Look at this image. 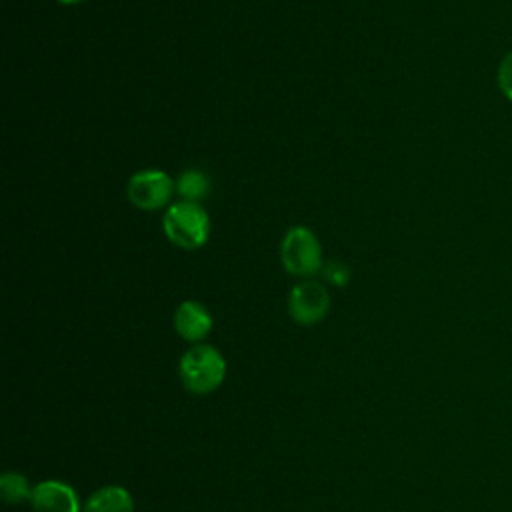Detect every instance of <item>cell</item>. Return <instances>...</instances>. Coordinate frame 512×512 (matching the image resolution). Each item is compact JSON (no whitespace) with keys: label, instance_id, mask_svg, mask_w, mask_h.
<instances>
[{"label":"cell","instance_id":"cell-5","mask_svg":"<svg viewBox=\"0 0 512 512\" xmlns=\"http://www.w3.org/2000/svg\"><path fill=\"white\" fill-rule=\"evenodd\" d=\"M330 308V296L324 284L316 280L298 282L288 296L290 316L304 326H312L320 322Z\"/></svg>","mask_w":512,"mask_h":512},{"label":"cell","instance_id":"cell-1","mask_svg":"<svg viewBox=\"0 0 512 512\" xmlns=\"http://www.w3.org/2000/svg\"><path fill=\"white\" fill-rule=\"evenodd\" d=\"M162 228L174 246L182 250H196L204 246L210 236V218L200 202L180 200L170 204L166 210Z\"/></svg>","mask_w":512,"mask_h":512},{"label":"cell","instance_id":"cell-7","mask_svg":"<svg viewBox=\"0 0 512 512\" xmlns=\"http://www.w3.org/2000/svg\"><path fill=\"white\" fill-rule=\"evenodd\" d=\"M174 328L184 340L198 342L212 330V316L200 302L186 300L176 308Z\"/></svg>","mask_w":512,"mask_h":512},{"label":"cell","instance_id":"cell-2","mask_svg":"<svg viewBox=\"0 0 512 512\" xmlns=\"http://www.w3.org/2000/svg\"><path fill=\"white\" fill-rule=\"evenodd\" d=\"M226 376V360L210 344H196L180 360V378L194 394L214 392Z\"/></svg>","mask_w":512,"mask_h":512},{"label":"cell","instance_id":"cell-12","mask_svg":"<svg viewBox=\"0 0 512 512\" xmlns=\"http://www.w3.org/2000/svg\"><path fill=\"white\" fill-rule=\"evenodd\" d=\"M322 270H324L326 280L336 284V286H344L348 282V278H350V270L342 262H330Z\"/></svg>","mask_w":512,"mask_h":512},{"label":"cell","instance_id":"cell-8","mask_svg":"<svg viewBox=\"0 0 512 512\" xmlns=\"http://www.w3.org/2000/svg\"><path fill=\"white\" fill-rule=\"evenodd\" d=\"M82 512H134V502L128 490L104 486L86 500Z\"/></svg>","mask_w":512,"mask_h":512},{"label":"cell","instance_id":"cell-10","mask_svg":"<svg viewBox=\"0 0 512 512\" xmlns=\"http://www.w3.org/2000/svg\"><path fill=\"white\" fill-rule=\"evenodd\" d=\"M0 490H2V498L10 504H20V502L32 498V488H30L28 480L18 472L2 474Z\"/></svg>","mask_w":512,"mask_h":512},{"label":"cell","instance_id":"cell-13","mask_svg":"<svg viewBox=\"0 0 512 512\" xmlns=\"http://www.w3.org/2000/svg\"><path fill=\"white\" fill-rule=\"evenodd\" d=\"M58 2H62V4H78L82 0H58Z\"/></svg>","mask_w":512,"mask_h":512},{"label":"cell","instance_id":"cell-6","mask_svg":"<svg viewBox=\"0 0 512 512\" xmlns=\"http://www.w3.org/2000/svg\"><path fill=\"white\" fill-rule=\"evenodd\" d=\"M34 512H80V504L72 486L60 480H44L32 488Z\"/></svg>","mask_w":512,"mask_h":512},{"label":"cell","instance_id":"cell-11","mask_svg":"<svg viewBox=\"0 0 512 512\" xmlns=\"http://www.w3.org/2000/svg\"><path fill=\"white\" fill-rule=\"evenodd\" d=\"M498 84L500 90L512 100V52H508L498 68Z\"/></svg>","mask_w":512,"mask_h":512},{"label":"cell","instance_id":"cell-9","mask_svg":"<svg viewBox=\"0 0 512 512\" xmlns=\"http://www.w3.org/2000/svg\"><path fill=\"white\" fill-rule=\"evenodd\" d=\"M176 192L182 200L202 202L210 194V180L200 170H186L176 180Z\"/></svg>","mask_w":512,"mask_h":512},{"label":"cell","instance_id":"cell-3","mask_svg":"<svg viewBox=\"0 0 512 512\" xmlns=\"http://www.w3.org/2000/svg\"><path fill=\"white\" fill-rule=\"evenodd\" d=\"M280 260L284 270L294 276H314L324 268L320 240L306 226H294L284 234Z\"/></svg>","mask_w":512,"mask_h":512},{"label":"cell","instance_id":"cell-4","mask_svg":"<svg viewBox=\"0 0 512 512\" xmlns=\"http://www.w3.org/2000/svg\"><path fill=\"white\" fill-rule=\"evenodd\" d=\"M176 192V182L164 172L156 168L140 170L130 176L126 194L128 200L140 210H158L170 204Z\"/></svg>","mask_w":512,"mask_h":512}]
</instances>
